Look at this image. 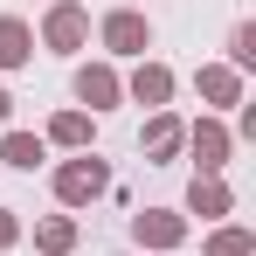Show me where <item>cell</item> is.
Returning <instances> with one entry per match:
<instances>
[{"mask_svg": "<svg viewBox=\"0 0 256 256\" xmlns=\"http://www.w3.org/2000/svg\"><path fill=\"white\" fill-rule=\"evenodd\" d=\"M97 42H104V56H146V48H152V21H146L138 7H111V14L97 21Z\"/></svg>", "mask_w": 256, "mask_h": 256, "instance_id": "cell-4", "label": "cell"}, {"mask_svg": "<svg viewBox=\"0 0 256 256\" xmlns=\"http://www.w3.org/2000/svg\"><path fill=\"white\" fill-rule=\"evenodd\" d=\"M42 146H62V152H90V111H56L48 118V132H42Z\"/></svg>", "mask_w": 256, "mask_h": 256, "instance_id": "cell-12", "label": "cell"}, {"mask_svg": "<svg viewBox=\"0 0 256 256\" xmlns=\"http://www.w3.org/2000/svg\"><path fill=\"white\" fill-rule=\"evenodd\" d=\"M48 160V146H42V132H0V166H14V173H35Z\"/></svg>", "mask_w": 256, "mask_h": 256, "instance_id": "cell-11", "label": "cell"}, {"mask_svg": "<svg viewBox=\"0 0 256 256\" xmlns=\"http://www.w3.org/2000/svg\"><path fill=\"white\" fill-rule=\"evenodd\" d=\"M201 256H256V236L242 228V222H222V228L208 236V250H201Z\"/></svg>", "mask_w": 256, "mask_h": 256, "instance_id": "cell-15", "label": "cell"}, {"mask_svg": "<svg viewBox=\"0 0 256 256\" xmlns=\"http://www.w3.org/2000/svg\"><path fill=\"white\" fill-rule=\"evenodd\" d=\"M28 56H35V28L21 14H0V70H21Z\"/></svg>", "mask_w": 256, "mask_h": 256, "instance_id": "cell-13", "label": "cell"}, {"mask_svg": "<svg viewBox=\"0 0 256 256\" xmlns=\"http://www.w3.org/2000/svg\"><path fill=\"white\" fill-rule=\"evenodd\" d=\"M70 90H76V111H118L125 104V76L111 70V62H76V76H70Z\"/></svg>", "mask_w": 256, "mask_h": 256, "instance_id": "cell-2", "label": "cell"}, {"mask_svg": "<svg viewBox=\"0 0 256 256\" xmlns=\"http://www.w3.org/2000/svg\"><path fill=\"white\" fill-rule=\"evenodd\" d=\"M14 242H21V214L0 208V250H14Z\"/></svg>", "mask_w": 256, "mask_h": 256, "instance_id": "cell-17", "label": "cell"}, {"mask_svg": "<svg viewBox=\"0 0 256 256\" xmlns=\"http://www.w3.org/2000/svg\"><path fill=\"white\" fill-rule=\"evenodd\" d=\"M125 7H132V0H125Z\"/></svg>", "mask_w": 256, "mask_h": 256, "instance_id": "cell-19", "label": "cell"}, {"mask_svg": "<svg viewBox=\"0 0 256 256\" xmlns=\"http://www.w3.org/2000/svg\"><path fill=\"white\" fill-rule=\"evenodd\" d=\"M180 146H187V125H180L173 111H152L146 132H138V152H146L152 166H173V160H180Z\"/></svg>", "mask_w": 256, "mask_h": 256, "instance_id": "cell-7", "label": "cell"}, {"mask_svg": "<svg viewBox=\"0 0 256 256\" xmlns=\"http://www.w3.org/2000/svg\"><path fill=\"white\" fill-rule=\"evenodd\" d=\"M14 125V97H7V84H0V132Z\"/></svg>", "mask_w": 256, "mask_h": 256, "instance_id": "cell-18", "label": "cell"}, {"mask_svg": "<svg viewBox=\"0 0 256 256\" xmlns=\"http://www.w3.org/2000/svg\"><path fill=\"white\" fill-rule=\"evenodd\" d=\"M187 228H194V222H187L180 208H146V214H132V242L152 250V256H173L180 242H187Z\"/></svg>", "mask_w": 256, "mask_h": 256, "instance_id": "cell-5", "label": "cell"}, {"mask_svg": "<svg viewBox=\"0 0 256 256\" xmlns=\"http://www.w3.org/2000/svg\"><path fill=\"white\" fill-rule=\"evenodd\" d=\"M228 70H236V76H250V70H256V28H250V21L228 28Z\"/></svg>", "mask_w": 256, "mask_h": 256, "instance_id": "cell-16", "label": "cell"}, {"mask_svg": "<svg viewBox=\"0 0 256 256\" xmlns=\"http://www.w3.org/2000/svg\"><path fill=\"white\" fill-rule=\"evenodd\" d=\"M194 90H201L208 118H214V111H236V104H242V76H236L228 62H201V70H194Z\"/></svg>", "mask_w": 256, "mask_h": 256, "instance_id": "cell-10", "label": "cell"}, {"mask_svg": "<svg viewBox=\"0 0 256 256\" xmlns=\"http://www.w3.org/2000/svg\"><path fill=\"white\" fill-rule=\"evenodd\" d=\"M35 250L42 256H70L76 250V222H70V214H42V222H35Z\"/></svg>", "mask_w": 256, "mask_h": 256, "instance_id": "cell-14", "label": "cell"}, {"mask_svg": "<svg viewBox=\"0 0 256 256\" xmlns=\"http://www.w3.org/2000/svg\"><path fill=\"white\" fill-rule=\"evenodd\" d=\"M104 194H111V166H104L97 152H76V160L56 166V201H62V208H90V201H104Z\"/></svg>", "mask_w": 256, "mask_h": 256, "instance_id": "cell-1", "label": "cell"}, {"mask_svg": "<svg viewBox=\"0 0 256 256\" xmlns=\"http://www.w3.org/2000/svg\"><path fill=\"white\" fill-rule=\"evenodd\" d=\"M125 97H132V104H146V111H166V104H173V70H166V62H152V56H138V70L125 76Z\"/></svg>", "mask_w": 256, "mask_h": 256, "instance_id": "cell-8", "label": "cell"}, {"mask_svg": "<svg viewBox=\"0 0 256 256\" xmlns=\"http://www.w3.org/2000/svg\"><path fill=\"white\" fill-rule=\"evenodd\" d=\"M180 214H201V222H228L236 214V187L222 180V173H194V187H187V208Z\"/></svg>", "mask_w": 256, "mask_h": 256, "instance_id": "cell-9", "label": "cell"}, {"mask_svg": "<svg viewBox=\"0 0 256 256\" xmlns=\"http://www.w3.org/2000/svg\"><path fill=\"white\" fill-rule=\"evenodd\" d=\"M187 152H194V166H201V173H222V166H228V152H236V132L201 111V118L187 125Z\"/></svg>", "mask_w": 256, "mask_h": 256, "instance_id": "cell-6", "label": "cell"}, {"mask_svg": "<svg viewBox=\"0 0 256 256\" xmlns=\"http://www.w3.org/2000/svg\"><path fill=\"white\" fill-rule=\"evenodd\" d=\"M84 42H90V7H84V0H48V14H42V48L76 56Z\"/></svg>", "mask_w": 256, "mask_h": 256, "instance_id": "cell-3", "label": "cell"}]
</instances>
